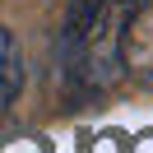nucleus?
Listing matches in <instances>:
<instances>
[{
	"label": "nucleus",
	"mask_w": 153,
	"mask_h": 153,
	"mask_svg": "<svg viewBox=\"0 0 153 153\" xmlns=\"http://www.w3.org/2000/svg\"><path fill=\"white\" fill-rule=\"evenodd\" d=\"M139 14V5L121 0L111 5L107 0L102 14L88 23L79 37L60 42V56H65V84L74 97H107L125 74V47H130V19Z\"/></svg>",
	"instance_id": "f257e3e1"
},
{
	"label": "nucleus",
	"mask_w": 153,
	"mask_h": 153,
	"mask_svg": "<svg viewBox=\"0 0 153 153\" xmlns=\"http://www.w3.org/2000/svg\"><path fill=\"white\" fill-rule=\"evenodd\" d=\"M23 88V65H19V42H14V33L0 23V111L19 97Z\"/></svg>",
	"instance_id": "f03ea898"
},
{
	"label": "nucleus",
	"mask_w": 153,
	"mask_h": 153,
	"mask_svg": "<svg viewBox=\"0 0 153 153\" xmlns=\"http://www.w3.org/2000/svg\"><path fill=\"white\" fill-rule=\"evenodd\" d=\"M102 5H107V0H70V5H65V42L79 37V33L102 14Z\"/></svg>",
	"instance_id": "7ed1b4c3"
}]
</instances>
